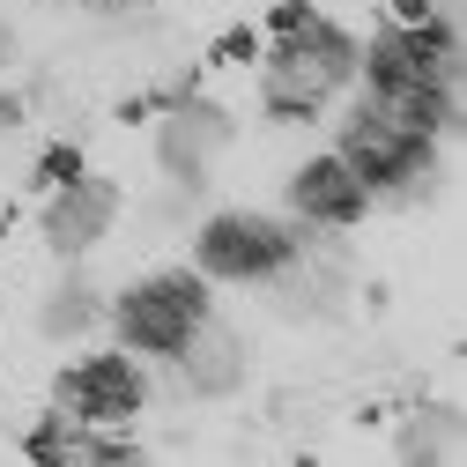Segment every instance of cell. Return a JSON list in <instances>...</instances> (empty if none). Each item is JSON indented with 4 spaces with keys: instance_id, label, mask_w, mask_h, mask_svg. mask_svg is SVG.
I'll use <instances>...</instances> for the list:
<instances>
[{
    "instance_id": "obj_1",
    "label": "cell",
    "mask_w": 467,
    "mask_h": 467,
    "mask_svg": "<svg viewBox=\"0 0 467 467\" xmlns=\"http://www.w3.org/2000/svg\"><path fill=\"white\" fill-rule=\"evenodd\" d=\"M260 104H267V119H319V111L357 82V67H364V45L348 37L341 23H312V30H297V37H275V45H260Z\"/></svg>"
},
{
    "instance_id": "obj_2",
    "label": "cell",
    "mask_w": 467,
    "mask_h": 467,
    "mask_svg": "<svg viewBox=\"0 0 467 467\" xmlns=\"http://www.w3.org/2000/svg\"><path fill=\"white\" fill-rule=\"evenodd\" d=\"M208 289L215 282L201 267H156V275L127 282L119 297L104 305V319H111V334H119V348H134V357H179L186 334L215 312Z\"/></svg>"
},
{
    "instance_id": "obj_3",
    "label": "cell",
    "mask_w": 467,
    "mask_h": 467,
    "mask_svg": "<svg viewBox=\"0 0 467 467\" xmlns=\"http://www.w3.org/2000/svg\"><path fill=\"white\" fill-rule=\"evenodd\" d=\"M297 260V215L267 208H215L193 230V267L208 282H267Z\"/></svg>"
},
{
    "instance_id": "obj_4",
    "label": "cell",
    "mask_w": 467,
    "mask_h": 467,
    "mask_svg": "<svg viewBox=\"0 0 467 467\" xmlns=\"http://www.w3.org/2000/svg\"><path fill=\"white\" fill-rule=\"evenodd\" d=\"M364 89H393V82H438L460 89V8H438L431 23H379L364 45Z\"/></svg>"
},
{
    "instance_id": "obj_5",
    "label": "cell",
    "mask_w": 467,
    "mask_h": 467,
    "mask_svg": "<svg viewBox=\"0 0 467 467\" xmlns=\"http://www.w3.org/2000/svg\"><path fill=\"white\" fill-rule=\"evenodd\" d=\"M230 141H238V111L215 104V97H201V89H186L171 111H156V171H163V179H179V186H201L208 193V171H215V156Z\"/></svg>"
},
{
    "instance_id": "obj_6",
    "label": "cell",
    "mask_w": 467,
    "mask_h": 467,
    "mask_svg": "<svg viewBox=\"0 0 467 467\" xmlns=\"http://www.w3.org/2000/svg\"><path fill=\"white\" fill-rule=\"evenodd\" d=\"M52 400L75 423H134L149 408V371H141L134 348H97V357H82L52 379Z\"/></svg>"
},
{
    "instance_id": "obj_7",
    "label": "cell",
    "mask_w": 467,
    "mask_h": 467,
    "mask_svg": "<svg viewBox=\"0 0 467 467\" xmlns=\"http://www.w3.org/2000/svg\"><path fill=\"white\" fill-rule=\"evenodd\" d=\"M163 364H171V393H186V400H238L245 379H253V348H245V334L230 327V319L208 312L186 334V348H179V357H163Z\"/></svg>"
},
{
    "instance_id": "obj_8",
    "label": "cell",
    "mask_w": 467,
    "mask_h": 467,
    "mask_svg": "<svg viewBox=\"0 0 467 467\" xmlns=\"http://www.w3.org/2000/svg\"><path fill=\"white\" fill-rule=\"evenodd\" d=\"M111 223H119V186H111L104 171H75L67 186H52V193H45V215H37L45 245L60 253V260L97 253V245L111 238Z\"/></svg>"
},
{
    "instance_id": "obj_9",
    "label": "cell",
    "mask_w": 467,
    "mask_h": 467,
    "mask_svg": "<svg viewBox=\"0 0 467 467\" xmlns=\"http://www.w3.org/2000/svg\"><path fill=\"white\" fill-rule=\"evenodd\" d=\"M282 193H289V215H297V223H327V230H357V223L371 215V186H364L334 149L305 156V163L282 179Z\"/></svg>"
},
{
    "instance_id": "obj_10",
    "label": "cell",
    "mask_w": 467,
    "mask_h": 467,
    "mask_svg": "<svg viewBox=\"0 0 467 467\" xmlns=\"http://www.w3.org/2000/svg\"><path fill=\"white\" fill-rule=\"evenodd\" d=\"M334 156L357 171V179L379 193V186H393L400 171H416V163H431L438 156V141H416V134H400V127H386L379 111L357 97V111L341 119V134H334Z\"/></svg>"
},
{
    "instance_id": "obj_11",
    "label": "cell",
    "mask_w": 467,
    "mask_h": 467,
    "mask_svg": "<svg viewBox=\"0 0 467 467\" xmlns=\"http://www.w3.org/2000/svg\"><path fill=\"white\" fill-rule=\"evenodd\" d=\"M104 327V289L89 282V275H60L45 289V305H37V334L60 348V341H82V334H97Z\"/></svg>"
},
{
    "instance_id": "obj_12",
    "label": "cell",
    "mask_w": 467,
    "mask_h": 467,
    "mask_svg": "<svg viewBox=\"0 0 467 467\" xmlns=\"http://www.w3.org/2000/svg\"><path fill=\"white\" fill-rule=\"evenodd\" d=\"M452 452V400H423V408H408L400 431H393V460H445Z\"/></svg>"
},
{
    "instance_id": "obj_13",
    "label": "cell",
    "mask_w": 467,
    "mask_h": 467,
    "mask_svg": "<svg viewBox=\"0 0 467 467\" xmlns=\"http://www.w3.org/2000/svg\"><path fill=\"white\" fill-rule=\"evenodd\" d=\"M67 431H75V416H67V408H52V416H37V423L16 438V452H23L30 467H67Z\"/></svg>"
},
{
    "instance_id": "obj_14",
    "label": "cell",
    "mask_w": 467,
    "mask_h": 467,
    "mask_svg": "<svg viewBox=\"0 0 467 467\" xmlns=\"http://www.w3.org/2000/svg\"><path fill=\"white\" fill-rule=\"evenodd\" d=\"M75 171H89V156H82V141L67 134V141H52V149L30 163V186H37V193H52V186H67Z\"/></svg>"
},
{
    "instance_id": "obj_15",
    "label": "cell",
    "mask_w": 467,
    "mask_h": 467,
    "mask_svg": "<svg viewBox=\"0 0 467 467\" xmlns=\"http://www.w3.org/2000/svg\"><path fill=\"white\" fill-rule=\"evenodd\" d=\"M260 45H267L260 23H238V30H223V37L208 45V67H253V60H260Z\"/></svg>"
},
{
    "instance_id": "obj_16",
    "label": "cell",
    "mask_w": 467,
    "mask_h": 467,
    "mask_svg": "<svg viewBox=\"0 0 467 467\" xmlns=\"http://www.w3.org/2000/svg\"><path fill=\"white\" fill-rule=\"evenodd\" d=\"M312 23H319L312 0H275V8H267V37H297V30H312Z\"/></svg>"
},
{
    "instance_id": "obj_17",
    "label": "cell",
    "mask_w": 467,
    "mask_h": 467,
    "mask_svg": "<svg viewBox=\"0 0 467 467\" xmlns=\"http://www.w3.org/2000/svg\"><path fill=\"white\" fill-rule=\"evenodd\" d=\"M23 119H30V97L23 89H0V134H23Z\"/></svg>"
},
{
    "instance_id": "obj_18",
    "label": "cell",
    "mask_w": 467,
    "mask_h": 467,
    "mask_svg": "<svg viewBox=\"0 0 467 467\" xmlns=\"http://www.w3.org/2000/svg\"><path fill=\"white\" fill-rule=\"evenodd\" d=\"M438 16V0H393L386 8V23H431Z\"/></svg>"
},
{
    "instance_id": "obj_19",
    "label": "cell",
    "mask_w": 467,
    "mask_h": 467,
    "mask_svg": "<svg viewBox=\"0 0 467 467\" xmlns=\"http://www.w3.org/2000/svg\"><path fill=\"white\" fill-rule=\"evenodd\" d=\"M16 60V30H8V16H0V67Z\"/></svg>"
},
{
    "instance_id": "obj_20",
    "label": "cell",
    "mask_w": 467,
    "mask_h": 467,
    "mask_svg": "<svg viewBox=\"0 0 467 467\" xmlns=\"http://www.w3.org/2000/svg\"><path fill=\"white\" fill-rule=\"evenodd\" d=\"M149 0H104V16H141Z\"/></svg>"
},
{
    "instance_id": "obj_21",
    "label": "cell",
    "mask_w": 467,
    "mask_h": 467,
    "mask_svg": "<svg viewBox=\"0 0 467 467\" xmlns=\"http://www.w3.org/2000/svg\"><path fill=\"white\" fill-rule=\"evenodd\" d=\"M0 238H8V208H0Z\"/></svg>"
}]
</instances>
